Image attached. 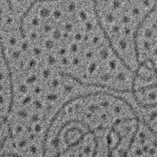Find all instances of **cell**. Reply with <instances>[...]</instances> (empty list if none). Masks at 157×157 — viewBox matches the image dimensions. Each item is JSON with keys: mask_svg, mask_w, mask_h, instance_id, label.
<instances>
[{"mask_svg": "<svg viewBox=\"0 0 157 157\" xmlns=\"http://www.w3.org/2000/svg\"><path fill=\"white\" fill-rule=\"evenodd\" d=\"M136 117L125 94L99 90L80 95L66 103L54 117L49 128L68 120H77L91 132H97Z\"/></svg>", "mask_w": 157, "mask_h": 157, "instance_id": "1", "label": "cell"}, {"mask_svg": "<svg viewBox=\"0 0 157 157\" xmlns=\"http://www.w3.org/2000/svg\"><path fill=\"white\" fill-rule=\"evenodd\" d=\"M126 156H157V134L139 120Z\"/></svg>", "mask_w": 157, "mask_h": 157, "instance_id": "2", "label": "cell"}, {"mask_svg": "<svg viewBox=\"0 0 157 157\" xmlns=\"http://www.w3.org/2000/svg\"><path fill=\"white\" fill-rule=\"evenodd\" d=\"M12 99V74L0 46V117H7Z\"/></svg>", "mask_w": 157, "mask_h": 157, "instance_id": "3", "label": "cell"}, {"mask_svg": "<svg viewBox=\"0 0 157 157\" xmlns=\"http://www.w3.org/2000/svg\"><path fill=\"white\" fill-rule=\"evenodd\" d=\"M130 102L140 107L157 105V82L133 88L130 93H126Z\"/></svg>", "mask_w": 157, "mask_h": 157, "instance_id": "4", "label": "cell"}, {"mask_svg": "<svg viewBox=\"0 0 157 157\" xmlns=\"http://www.w3.org/2000/svg\"><path fill=\"white\" fill-rule=\"evenodd\" d=\"M96 139L94 133L88 132L76 145L67 151L63 156H92L96 155Z\"/></svg>", "mask_w": 157, "mask_h": 157, "instance_id": "5", "label": "cell"}, {"mask_svg": "<svg viewBox=\"0 0 157 157\" xmlns=\"http://www.w3.org/2000/svg\"><path fill=\"white\" fill-rule=\"evenodd\" d=\"M132 105L138 119L157 134V105L151 107H140L134 104Z\"/></svg>", "mask_w": 157, "mask_h": 157, "instance_id": "6", "label": "cell"}, {"mask_svg": "<svg viewBox=\"0 0 157 157\" xmlns=\"http://www.w3.org/2000/svg\"><path fill=\"white\" fill-rule=\"evenodd\" d=\"M58 1V0H34L33 1H32L30 3L29 6L26 9V10L23 13L21 17L19 19V27H20V29L21 30V31H22L23 33H25V31H24V21H25V20L28 17V15H29L31 9L34 7V6L36 4H37L39 2H50V1Z\"/></svg>", "mask_w": 157, "mask_h": 157, "instance_id": "7", "label": "cell"}, {"mask_svg": "<svg viewBox=\"0 0 157 157\" xmlns=\"http://www.w3.org/2000/svg\"><path fill=\"white\" fill-rule=\"evenodd\" d=\"M156 82H157V72L155 74V75H153V77L150 80H148L147 82H146L145 83H144V84H143V85H146V84H148V83H151ZM139 86H140V85H139ZM135 87H136V86H135Z\"/></svg>", "mask_w": 157, "mask_h": 157, "instance_id": "8", "label": "cell"}, {"mask_svg": "<svg viewBox=\"0 0 157 157\" xmlns=\"http://www.w3.org/2000/svg\"><path fill=\"white\" fill-rule=\"evenodd\" d=\"M1 20H2V10H1V8L0 7V27H1Z\"/></svg>", "mask_w": 157, "mask_h": 157, "instance_id": "9", "label": "cell"}]
</instances>
